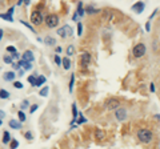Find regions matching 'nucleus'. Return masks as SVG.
<instances>
[{"label": "nucleus", "mask_w": 160, "mask_h": 149, "mask_svg": "<svg viewBox=\"0 0 160 149\" xmlns=\"http://www.w3.org/2000/svg\"><path fill=\"white\" fill-rule=\"evenodd\" d=\"M14 87L16 88V89H23V84H21L20 81H15V83H14Z\"/></svg>", "instance_id": "nucleus-39"}, {"label": "nucleus", "mask_w": 160, "mask_h": 149, "mask_svg": "<svg viewBox=\"0 0 160 149\" xmlns=\"http://www.w3.org/2000/svg\"><path fill=\"white\" fill-rule=\"evenodd\" d=\"M84 12H87V14H90V15H94V14L100 12V10H96L94 5H87V7L84 8Z\"/></svg>", "instance_id": "nucleus-17"}, {"label": "nucleus", "mask_w": 160, "mask_h": 149, "mask_svg": "<svg viewBox=\"0 0 160 149\" xmlns=\"http://www.w3.org/2000/svg\"><path fill=\"white\" fill-rule=\"evenodd\" d=\"M77 35H83V23H80V21H77Z\"/></svg>", "instance_id": "nucleus-30"}, {"label": "nucleus", "mask_w": 160, "mask_h": 149, "mask_svg": "<svg viewBox=\"0 0 160 149\" xmlns=\"http://www.w3.org/2000/svg\"><path fill=\"white\" fill-rule=\"evenodd\" d=\"M144 8H146V3H144V1H136L132 7H131V10H132L133 12H136V14H142L143 11H144Z\"/></svg>", "instance_id": "nucleus-9"}, {"label": "nucleus", "mask_w": 160, "mask_h": 149, "mask_svg": "<svg viewBox=\"0 0 160 149\" xmlns=\"http://www.w3.org/2000/svg\"><path fill=\"white\" fill-rule=\"evenodd\" d=\"M95 139L98 140V141H101V140L105 139V133L104 131H101V129H95Z\"/></svg>", "instance_id": "nucleus-13"}, {"label": "nucleus", "mask_w": 160, "mask_h": 149, "mask_svg": "<svg viewBox=\"0 0 160 149\" xmlns=\"http://www.w3.org/2000/svg\"><path fill=\"white\" fill-rule=\"evenodd\" d=\"M76 121H77V124L80 125V124H84V122H87V118L84 117L83 114H81V112H80V118H77Z\"/></svg>", "instance_id": "nucleus-33"}, {"label": "nucleus", "mask_w": 160, "mask_h": 149, "mask_svg": "<svg viewBox=\"0 0 160 149\" xmlns=\"http://www.w3.org/2000/svg\"><path fill=\"white\" fill-rule=\"evenodd\" d=\"M11 67H12V69H15V71H20V65H19L18 63H12Z\"/></svg>", "instance_id": "nucleus-40"}, {"label": "nucleus", "mask_w": 160, "mask_h": 149, "mask_svg": "<svg viewBox=\"0 0 160 149\" xmlns=\"http://www.w3.org/2000/svg\"><path fill=\"white\" fill-rule=\"evenodd\" d=\"M21 60H24V61H27V63H32L34 60H35V56H34V52L32 51H25L23 55H21Z\"/></svg>", "instance_id": "nucleus-10"}, {"label": "nucleus", "mask_w": 160, "mask_h": 149, "mask_svg": "<svg viewBox=\"0 0 160 149\" xmlns=\"http://www.w3.org/2000/svg\"><path fill=\"white\" fill-rule=\"evenodd\" d=\"M31 105H29V101L25 99V100L21 101V104H20V111H23V109H27V108H29Z\"/></svg>", "instance_id": "nucleus-25"}, {"label": "nucleus", "mask_w": 160, "mask_h": 149, "mask_svg": "<svg viewBox=\"0 0 160 149\" xmlns=\"http://www.w3.org/2000/svg\"><path fill=\"white\" fill-rule=\"evenodd\" d=\"M10 146H11V149H16L19 146V141L18 140H11V142H10Z\"/></svg>", "instance_id": "nucleus-28"}, {"label": "nucleus", "mask_w": 160, "mask_h": 149, "mask_svg": "<svg viewBox=\"0 0 160 149\" xmlns=\"http://www.w3.org/2000/svg\"><path fill=\"white\" fill-rule=\"evenodd\" d=\"M44 21H45V25L48 28H56L59 25V16L56 14H49L45 16Z\"/></svg>", "instance_id": "nucleus-3"}, {"label": "nucleus", "mask_w": 160, "mask_h": 149, "mask_svg": "<svg viewBox=\"0 0 160 149\" xmlns=\"http://www.w3.org/2000/svg\"><path fill=\"white\" fill-rule=\"evenodd\" d=\"M77 16H79V15L75 12V14H73V16H72V20H73V21H77Z\"/></svg>", "instance_id": "nucleus-46"}, {"label": "nucleus", "mask_w": 160, "mask_h": 149, "mask_svg": "<svg viewBox=\"0 0 160 149\" xmlns=\"http://www.w3.org/2000/svg\"><path fill=\"white\" fill-rule=\"evenodd\" d=\"M150 90H151V92H155V84H153V83H151V85H150Z\"/></svg>", "instance_id": "nucleus-45"}, {"label": "nucleus", "mask_w": 160, "mask_h": 149, "mask_svg": "<svg viewBox=\"0 0 160 149\" xmlns=\"http://www.w3.org/2000/svg\"><path fill=\"white\" fill-rule=\"evenodd\" d=\"M14 11H15V5H12V7L8 10V12H5V14L10 15V16H12V15H14Z\"/></svg>", "instance_id": "nucleus-42"}, {"label": "nucleus", "mask_w": 160, "mask_h": 149, "mask_svg": "<svg viewBox=\"0 0 160 149\" xmlns=\"http://www.w3.org/2000/svg\"><path fill=\"white\" fill-rule=\"evenodd\" d=\"M0 19H3V20H5V21H11V23L14 21V18L7 14H0Z\"/></svg>", "instance_id": "nucleus-24"}, {"label": "nucleus", "mask_w": 160, "mask_h": 149, "mask_svg": "<svg viewBox=\"0 0 160 149\" xmlns=\"http://www.w3.org/2000/svg\"><path fill=\"white\" fill-rule=\"evenodd\" d=\"M53 61H55L56 63V65H62V61H63V59H62V57H60V56L59 55H55V57H53Z\"/></svg>", "instance_id": "nucleus-31"}, {"label": "nucleus", "mask_w": 160, "mask_h": 149, "mask_svg": "<svg viewBox=\"0 0 160 149\" xmlns=\"http://www.w3.org/2000/svg\"><path fill=\"white\" fill-rule=\"evenodd\" d=\"M55 52L59 55V53L62 52V47H55Z\"/></svg>", "instance_id": "nucleus-44"}, {"label": "nucleus", "mask_w": 160, "mask_h": 149, "mask_svg": "<svg viewBox=\"0 0 160 149\" xmlns=\"http://www.w3.org/2000/svg\"><path fill=\"white\" fill-rule=\"evenodd\" d=\"M20 23H21V24H23V25H25V27H27L28 29H31L32 32H35V29H34V27H32V25L29 24V23H27V21H24V20H20Z\"/></svg>", "instance_id": "nucleus-35"}, {"label": "nucleus", "mask_w": 160, "mask_h": 149, "mask_svg": "<svg viewBox=\"0 0 160 149\" xmlns=\"http://www.w3.org/2000/svg\"><path fill=\"white\" fill-rule=\"evenodd\" d=\"M18 64L20 67H23V69H24V71H31L32 68H34L32 63H27V61H24V60H19Z\"/></svg>", "instance_id": "nucleus-12"}, {"label": "nucleus", "mask_w": 160, "mask_h": 149, "mask_svg": "<svg viewBox=\"0 0 160 149\" xmlns=\"http://www.w3.org/2000/svg\"><path fill=\"white\" fill-rule=\"evenodd\" d=\"M18 116H19V120H20V122L25 121V118H27V116L24 114V112H23V111H19L18 112Z\"/></svg>", "instance_id": "nucleus-29"}, {"label": "nucleus", "mask_w": 160, "mask_h": 149, "mask_svg": "<svg viewBox=\"0 0 160 149\" xmlns=\"http://www.w3.org/2000/svg\"><path fill=\"white\" fill-rule=\"evenodd\" d=\"M23 1H24V0H19L18 3H16V5H18V7H19V5H21V4H23Z\"/></svg>", "instance_id": "nucleus-49"}, {"label": "nucleus", "mask_w": 160, "mask_h": 149, "mask_svg": "<svg viewBox=\"0 0 160 149\" xmlns=\"http://www.w3.org/2000/svg\"><path fill=\"white\" fill-rule=\"evenodd\" d=\"M57 35H59L60 37H63V39L68 37V36L72 35V28H71L68 24L63 25L62 28H59V29H57Z\"/></svg>", "instance_id": "nucleus-7"}, {"label": "nucleus", "mask_w": 160, "mask_h": 149, "mask_svg": "<svg viewBox=\"0 0 160 149\" xmlns=\"http://www.w3.org/2000/svg\"><path fill=\"white\" fill-rule=\"evenodd\" d=\"M146 31L147 32L151 31V23H150V21H147V23H146Z\"/></svg>", "instance_id": "nucleus-43"}, {"label": "nucleus", "mask_w": 160, "mask_h": 149, "mask_svg": "<svg viewBox=\"0 0 160 149\" xmlns=\"http://www.w3.org/2000/svg\"><path fill=\"white\" fill-rule=\"evenodd\" d=\"M39 75L38 73H34V75H31V76H28V83L31 84L32 87H34V84H35V81H36V77H38Z\"/></svg>", "instance_id": "nucleus-22"}, {"label": "nucleus", "mask_w": 160, "mask_h": 149, "mask_svg": "<svg viewBox=\"0 0 160 149\" xmlns=\"http://www.w3.org/2000/svg\"><path fill=\"white\" fill-rule=\"evenodd\" d=\"M7 52H10L11 55H12V53L18 52V51H16V48H15L14 45H8V47H7Z\"/></svg>", "instance_id": "nucleus-37"}, {"label": "nucleus", "mask_w": 160, "mask_h": 149, "mask_svg": "<svg viewBox=\"0 0 160 149\" xmlns=\"http://www.w3.org/2000/svg\"><path fill=\"white\" fill-rule=\"evenodd\" d=\"M76 14L79 15L80 18H81V16H84V14H85V12H84V8H83V1H80V3L77 4V11H76Z\"/></svg>", "instance_id": "nucleus-20"}, {"label": "nucleus", "mask_w": 160, "mask_h": 149, "mask_svg": "<svg viewBox=\"0 0 160 149\" xmlns=\"http://www.w3.org/2000/svg\"><path fill=\"white\" fill-rule=\"evenodd\" d=\"M48 92H49V87H44L40 89V92H39V95L42 97H45V96H48Z\"/></svg>", "instance_id": "nucleus-23"}, {"label": "nucleus", "mask_w": 160, "mask_h": 149, "mask_svg": "<svg viewBox=\"0 0 160 149\" xmlns=\"http://www.w3.org/2000/svg\"><path fill=\"white\" fill-rule=\"evenodd\" d=\"M44 21V18H43V14L42 11L35 10L31 12V23L34 25H40Z\"/></svg>", "instance_id": "nucleus-5"}, {"label": "nucleus", "mask_w": 160, "mask_h": 149, "mask_svg": "<svg viewBox=\"0 0 160 149\" xmlns=\"http://www.w3.org/2000/svg\"><path fill=\"white\" fill-rule=\"evenodd\" d=\"M136 137L143 144H150L153 140V132L147 128H140L139 131L136 132Z\"/></svg>", "instance_id": "nucleus-1"}, {"label": "nucleus", "mask_w": 160, "mask_h": 149, "mask_svg": "<svg viewBox=\"0 0 160 149\" xmlns=\"http://www.w3.org/2000/svg\"><path fill=\"white\" fill-rule=\"evenodd\" d=\"M3 39V29H0V40Z\"/></svg>", "instance_id": "nucleus-50"}, {"label": "nucleus", "mask_w": 160, "mask_h": 149, "mask_svg": "<svg viewBox=\"0 0 160 149\" xmlns=\"http://www.w3.org/2000/svg\"><path fill=\"white\" fill-rule=\"evenodd\" d=\"M11 135H10V132H4L3 133V140H1V142L3 144H8V142H11Z\"/></svg>", "instance_id": "nucleus-19"}, {"label": "nucleus", "mask_w": 160, "mask_h": 149, "mask_svg": "<svg viewBox=\"0 0 160 149\" xmlns=\"http://www.w3.org/2000/svg\"><path fill=\"white\" fill-rule=\"evenodd\" d=\"M115 117L118 118L119 121H124L125 118H127V109L123 108V107L118 108V109L115 111Z\"/></svg>", "instance_id": "nucleus-8"}, {"label": "nucleus", "mask_w": 160, "mask_h": 149, "mask_svg": "<svg viewBox=\"0 0 160 149\" xmlns=\"http://www.w3.org/2000/svg\"><path fill=\"white\" fill-rule=\"evenodd\" d=\"M47 81V79H45V76H42V75H39L38 77H36V81L35 84H34V87H42L43 84Z\"/></svg>", "instance_id": "nucleus-15"}, {"label": "nucleus", "mask_w": 160, "mask_h": 149, "mask_svg": "<svg viewBox=\"0 0 160 149\" xmlns=\"http://www.w3.org/2000/svg\"><path fill=\"white\" fill-rule=\"evenodd\" d=\"M23 3H24L25 5H28V4H29V0H24V1H23Z\"/></svg>", "instance_id": "nucleus-51"}, {"label": "nucleus", "mask_w": 160, "mask_h": 149, "mask_svg": "<svg viewBox=\"0 0 160 149\" xmlns=\"http://www.w3.org/2000/svg\"><path fill=\"white\" fill-rule=\"evenodd\" d=\"M156 12H157V10H155L152 12V14H151V16H150V19H152V18H155V15H156Z\"/></svg>", "instance_id": "nucleus-48"}, {"label": "nucleus", "mask_w": 160, "mask_h": 149, "mask_svg": "<svg viewBox=\"0 0 160 149\" xmlns=\"http://www.w3.org/2000/svg\"><path fill=\"white\" fill-rule=\"evenodd\" d=\"M104 14H105V20L111 21L112 19H114V14H112L111 11H107V12H104Z\"/></svg>", "instance_id": "nucleus-32"}, {"label": "nucleus", "mask_w": 160, "mask_h": 149, "mask_svg": "<svg viewBox=\"0 0 160 149\" xmlns=\"http://www.w3.org/2000/svg\"><path fill=\"white\" fill-rule=\"evenodd\" d=\"M4 80L5 81H14L15 77H16V73L14 72V71H10V72H5L4 73Z\"/></svg>", "instance_id": "nucleus-14"}, {"label": "nucleus", "mask_w": 160, "mask_h": 149, "mask_svg": "<svg viewBox=\"0 0 160 149\" xmlns=\"http://www.w3.org/2000/svg\"><path fill=\"white\" fill-rule=\"evenodd\" d=\"M11 57H12V60H19L20 59V55H19V52H15L11 55Z\"/></svg>", "instance_id": "nucleus-41"}, {"label": "nucleus", "mask_w": 160, "mask_h": 149, "mask_svg": "<svg viewBox=\"0 0 160 149\" xmlns=\"http://www.w3.org/2000/svg\"><path fill=\"white\" fill-rule=\"evenodd\" d=\"M38 108H39V105H38V104L31 105V107H29V113H35V112L38 111Z\"/></svg>", "instance_id": "nucleus-38"}, {"label": "nucleus", "mask_w": 160, "mask_h": 149, "mask_svg": "<svg viewBox=\"0 0 160 149\" xmlns=\"http://www.w3.org/2000/svg\"><path fill=\"white\" fill-rule=\"evenodd\" d=\"M147 52V48H146V44H143V43H137L132 48V55L135 59H140L143 56L146 55Z\"/></svg>", "instance_id": "nucleus-2"}, {"label": "nucleus", "mask_w": 160, "mask_h": 149, "mask_svg": "<svg viewBox=\"0 0 160 149\" xmlns=\"http://www.w3.org/2000/svg\"><path fill=\"white\" fill-rule=\"evenodd\" d=\"M155 118H157V120H160V114H156V116H155Z\"/></svg>", "instance_id": "nucleus-52"}, {"label": "nucleus", "mask_w": 160, "mask_h": 149, "mask_svg": "<svg viewBox=\"0 0 160 149\" xmlns=\"http://www.w3.org/2000/svg\"><path fill=\"white\" fill-rule=\"evenodd\" d=\"M73 84H75V75H71V81H70V92L73 90Z\"/></svg>", "instance_id": "nucleus-34"}, {"label": "nucleus", "mask_w": 160, "mask_h": 149, "mask_svg": "<svg viewBox=\"0 0 160 149\" xmlns=\"http://www.w3.org/2000/svg\"><path fill=\"white\" fill-rule=\"evenodd\" d=\"M1 124H3V121H1V120H0V127H1Z\"/></svg>", "instance_id": "nucleus-53"}, {"label": "nucleus", "mask_w": 160, "mask_h": 149, "mask_svg": "<svg viewBox=\"0 0 160 149\" xmlns=\"http://www.w3.org/2000/svg\"><path fill=\"white\" fill-rule=\"evenodd\" d=\"M73 53H75V47H73V45H68V47H67V55H68V57L72 56Z\"/></svg>", "instance_id": "nucleus-26"}, {"label": "nucleus", "mask_w": 160, "mask_h": 149, "mask_svg": "<svg viewBox=\"0 0 160 149\" xmlns=\"http://www.w3.org/2000/svg\"><path fill=\"white\" fill-rule=\"evenodd\" d=\"M24 137H25L27 140H29V141H31V140H34V135H32V132H31V131L25 132V133H24Z\"/></svg>", "instance_id": "nucleus-36"}, {"label": "nucleus", "mask_w": 160, "mask_h": 149, "mask_svg": "<svg viewBox=\"0 0 160 149\" xmlns=\"http://www.w3.org/2000/svg\"><path fill=\"white\" fill-rule=\"evenodd\" d=\"M62 65H63V68H64V69H70L71 68V60H70V57H64V59H63V61H62Z\"/></svg>", "instance_id": "nucleus-18"}, {"label": "nucleus", "mask_w": 160, "mask_h": 149, "mask_svg": "<svg viewBox=\"0 0 160 149\" xmlns=\"http://www.w3.org/2000/svg\"><path fill=\"white\" fill-rule=\"evenodd\" d=\"M91 60H92V57H91V53L83 52L81 55H80V65H81V68H83V69H87L88 67H90Z\"/></svg>", "instance_id": "nucleus-6"}, {"label": "nucleus", "mask_w": 160, "mask_h": 149, "mask_svg": "<svg viewBox=\"0 0 160 149\" xmlns=\"http://www.w3.org/2000/svg\"><path fill=\"white\" fill-rule=\"evenodd\" d=\"M4 117H5V112L0 111V120H1V118H4Z\"/></svg>", "instance_id": "nucleus-47"}, {"label": "nucleus", "mask_w": 160, "mask_h": 149, "mask_svg": "<svg viewBox=\"0 0 160 149\" xmlns=\"http://www.w3.org/2000/svg\"><path fill=\"white\" fill-rule=\"evenodd\" d=\"M0 99H3V100L10 99V92L5 89H0Z\"/></svg>", "instance_id": "nucleus-21"}, {"label": "nucleus", "mask_w": 160, "mask_h": 149, "mask_svg": "<svg viewBox=\"0 0 160 149\" xmlns=\"http://www.w3.org/2000/svg\"><path fill=\"white\" fill-rule=\"evenodd\" d=\"M43 43H44L45 45H49V47H55L56 45V39L53 37V36H45L44 39H43Z\"/></svg>", "instance_id": "nucleus-11"}, {"label": "nucleus", "mask_w": 160, "mask_h": 149, "mask_svg": "<svg viewBox=\"0 0 160 149\" xmlns=\"http://www.w3.org/2000/svg\"><path fill=\"white\" fill-rule=\"evenodd\" d=\"M104 108L107 111H116L118 108H120V100H118L116 97H109L108 100H105Z\"/></svg>", "instance_id": "nucleus-4"}, {"label": "nucleus", "mask_w": 160, "mask_h": 149, "mask_svg": "<svg viewBox=\"0 0 160 149\" xmlns=\"http://www.w3.org/2000/svg\"><path fill=\"white\" fill-rule=\"evenodd\" d=\"M3 60H4V63H5V64H12V63H14V60H12L11 55H4Z\"/></svg>", "instance_id": "nucleus-27"}, {"label": "nucleus", "mask_w": 160, "mask_h": 149, "mask_svg": "<svg viewBox=\"0 0 160 149\" xmlns=\"http://www.w3.org/2000/svg\"><path fill=\"white\" fill-rule=\"evenodd\" d=\"M8 125H10L12 129H21V128H23L21 122H20V121H16V120H10Z\"/></svg>", "instance_id": "nucleus-16"}]
</instances>
